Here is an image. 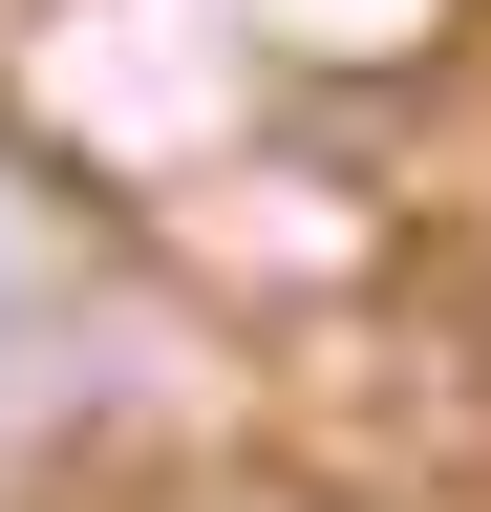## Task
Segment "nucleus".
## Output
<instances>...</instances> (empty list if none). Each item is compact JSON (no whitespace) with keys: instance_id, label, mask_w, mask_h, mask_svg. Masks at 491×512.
<instances>
[{"instance_id":"1","label":"nucleus","mask_w":491,"mask_h":512,"mask_svg":"<svg viewBox=\"0 0 491 512\" xmlns=\"http://www.w3.org/2000/svg\"><path fill=\"white\" fill-rule=\"evenodd\" d=\"M43 342H65V320H43V235H22V192H0V384H22Z\"/></svg>"}]
</instances>
